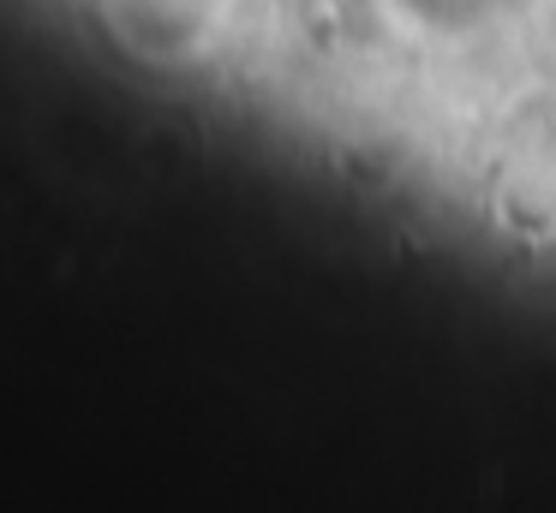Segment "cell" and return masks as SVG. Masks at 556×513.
<instances>
[{
  "mask_svg": "<svg viewBox=\"0 0 556 513\" xmlns=\"http://www.w3.org/2000/svg\"><path fill=\"white\" fill-rule=\"evenodd\" d=\"M102 18L150 66H192L216 36L210 0H102Z\"/></svg>",
  "mask_w": 556,
  "mask_h": 513,
  "instance_id": "1",
  "label": "cell"
}]
</instances>
